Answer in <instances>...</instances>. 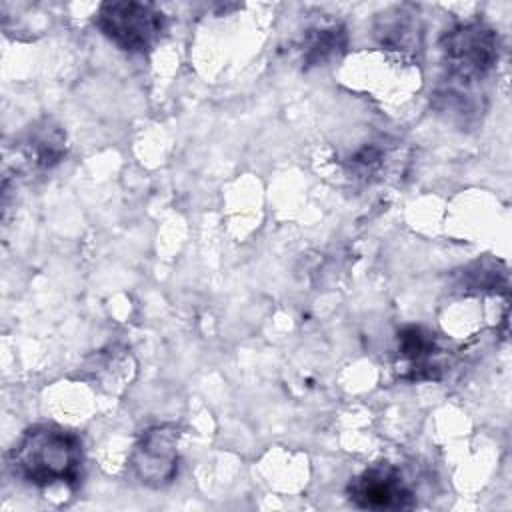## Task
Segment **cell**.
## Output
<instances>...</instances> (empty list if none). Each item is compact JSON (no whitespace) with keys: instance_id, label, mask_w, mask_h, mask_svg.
<instances>
[{"instance_id":"8","label":"cell","mask_w":512,"mask_h":512,"mask_svg":"<svg viewBox=\"0 0 512 512\" xmlns=\"http://www.w3.org/2000/svg\"><path fill=\"white\" fill-rule=\"evenodd\" d=\"M18 150L30 168L44 172L64 160L66 134L58 124L44 118L26 130Z\"/></svg>"},{"instance_id":"2","label":"cell","mask_w":512,"mask_h":512,"mask_svg":"<svg viewBox=\"0 0 512 512\" xmlns=\"http://www.w3.org/2000/svg\"><path fill=\"white\" fill-rule=\"evenodd\" d=\"M446 82L474 86L484 80L500 58V36L482 20H466L448 28L440 38Z\"/></svg>"},{"instance_id":"9","label":"cell","mask_w":512,"mask_h":512,"mask_svg":"<svg viewBox=\"0 0 512 512\" xmlns=\"http://www.w3.org/2000/svg\"><path fill=\"white\" fill-rule=\"evenodd\" d=\"M348 46V32L338 22L328 24H316L304 32L300 54L304 68H314L328 64L330 60L344 54Z\"/></svg>"},{"instance_id":"7","label":"cell","mask_w":512,"mask_h":512,"mask_svg":"<svg viewBox=\"0 0 512 512\" xmlns=\"http://www.w3.org/2000/svg\"><path fill=\"white\" fill-rule=\"evenodd\" d=\"M374 36L386 50L416 54L422 48V24L414 6H392L376 16Z\"/></svg>"},{"instance_id":"5","label":"cell","mask_w":512,"mask_h":512,"mask_svg":"<svg viewBox=\"0 0 512 512\" xmlns=\"http://www.w3.org/2000/svg\"><path fill=\"white\" fill-rule=\"evenodd\" d=\"M348 500L364 510H404L414 506V492L390 462H378L350 478Z\"/></svg>"},{"instance_id":"6","label":"cell","mask_w":512,"mask_h":512,"mask_svg":"<svg viewBox=\"0 0 512 512\" xmlns=\"http://www.w3.org/2000/svg\"><path fill=\"white\" fill-rule=\"evenodd\" d=\"M442 346L436 334L424 326H404L398 332V356L406 368V380H438L444 374Z\"/></svg>"},{"instance_id":"11","label":"cell","mask_w":512,"mask_h":512,"mask_svg":"<svg viewBox=\"0 0 512 512\" xmlns=\"http://www.w3.org/2000/svg\"><path fill=\"white\" fill-rule=\"evenodd\" d=\"M386 162V148L378 142L364 144L348 158V172L358 180H372L376 178Z\"/></svg>"},{"instance_id":"1","label":"cell","mask_w":512,"mask_h":512,"mask_svg":"<svg viewBox=\"0 0 512 512\" xmlns=\"http://www.w3.org/2000/svg\"><path fill=\"white\" fill-rule=\"evenodd\" d=\"M8 470L28 486L76 488L82 478L84 450L76 432L56 424L28 428L6 456Z\"/></svg>"},{"instance_id":"10","label":"cell","mask_w":512,"mask_h":512,"mask_svg":"<svg viewBox=\"0 0 512 512\" xmlns=\"http://www.w3.org/2000/svg\"><path fill=\"white\" fill-rule=\"evenodd\" d=\"M498 262L494 260H476L464 268H460L454 274V284L462 292H484V290H496L498 286L506 288V270H498Z\"/></svg>"},{"instance_id":"4","label":"cell","mask_w":512,"mask_h":512,"mask_svg":"<svg viewBox=\"0 0 512 512\" xmlns=\"http://www.w3.org/2000/svg\"><path fill=\"white\" fill-rule=\"evenodd\" d=\"M178 428L172 424L152 426L136 440L130 466L148 488H164L178 474Z\"/></svg>"},{"instance_id":"3","label":"cell","mask_w":512,"mask_h":512,"mask_svg":"<svg viewBox=\"0 0 512 512\" xmlns=\"http://www.w3.org/2000/svg\"><path fill=\"white\" fill-rule=\"evenodd\" d=\"M98 30L120 50L150 52L168 28L166 14L152 2H102L94 14Z\"/></svg>"}]
</instances>
